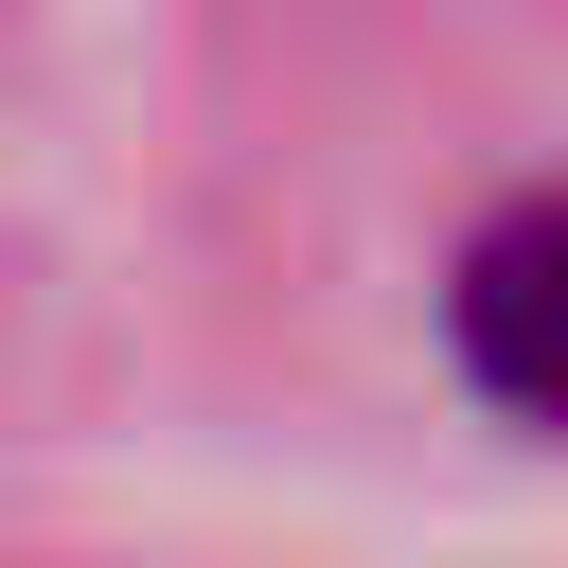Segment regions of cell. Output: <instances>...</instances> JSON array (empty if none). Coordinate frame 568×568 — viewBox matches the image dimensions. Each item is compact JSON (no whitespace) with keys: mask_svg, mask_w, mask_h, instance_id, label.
I'll use <instances>...</instances> for the list:
<instances>
[{"mask_svg":"<svg viewBox=\"0 0 568 568\" xmlns=\"http://www.w3.org/2000/svg\"><path fill=\"white\" fill-rule=\"evenodd\" d=\"M444 337H462V373H479L515 426H568V195H515V213L462 248Z\"/></svg>","mask_w":568,"mask_h":568,"instance_id":"6da1fadb","label":"cell"}]
</instances>
